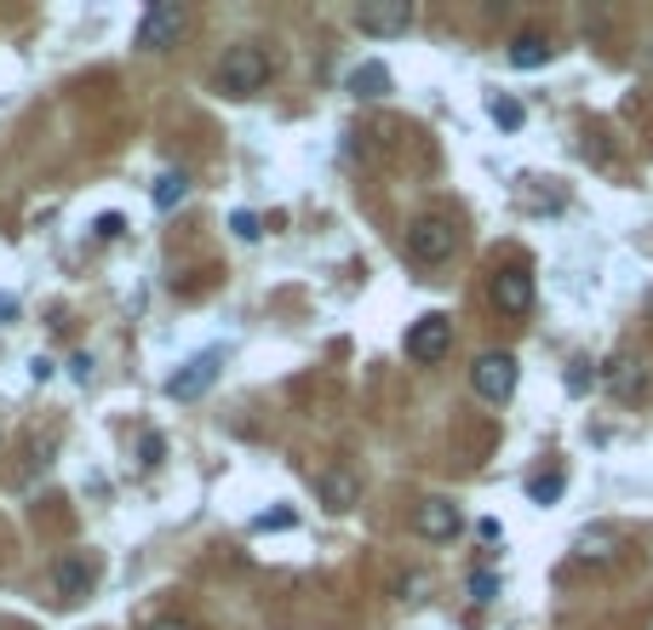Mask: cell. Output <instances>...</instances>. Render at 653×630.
<instances>
[{
  "label": "cell",
  "mask_w": 653,
  "mask_h": 630,
  "mask_svg": "<svg viewBox=\"0 0 653 630\" xmlns=\"http://www.w3.org/2000/svg\"><path fill=\"white\" fill-rule=\"evenodd\" d=\"M264 81H270V53H264V46L241 41V46H230V53H224L218 87L230 92V98H253V92H264Z\"/></svg>",
  "instance_id": "obj_1"
},
{
  "label": "cell",
  "mask_w": 653,
  "mask_h": 630,
  "mask_svg": "<svg viewBox=\"0 0 653 630\" xmlns=\"http://www.w3.org/2000/svg\"><path fill=\"white\" fill-rule=\"evenodd\" d=\"M602 385H608V396L625 401V408H642L648 390H653V367L637 356V350H619V356L602 362Z\"/></svg>",
  "instance_id": "obj_2"
},
{
  "label": "cell",
  "mask_w": 653,
  "mask_h": 630,
  "mask_svg": "<svg viewBox=\"0 0 653 630\" xmlns=\"http://www.w3.org/2000/svg\"><path fill=\"white\" fill-rule=\"evenodd\" d=\"M454 247H459L454 218H442V213L413 218V230H408V259L413 264H447V259H454Z\"/></svg>",
  "instance_id": "obj_3"
},
{
  "label": "cell",
  "mask_w": 653,
  "mask_h": 630,
  "mask_svg": "<svg viewBox=\"0 0 653 630\" xmlns=\"http://www.w3.org/2000/svg\"><path fill=\"white\" fill-rule=\"evenodd\" d=\"M184 30H190V12L179 0H156V7L138 18V46L144 53H167V46H179Z\"/></svg>",
  "instance_id": "obj_4"
},
{
  "label": "cell",
  "mask_w": 653,
  "mask_h": 630,
  "mask_svg": "<svg viewBox=\"0 0 653 630\" xmlns=\"http://www.w3.org/2000/svg\"><path fill=\"white\" fill-rule=\"evenodd\" d=\"M470 390L482 396V401H511V390H516V356H505V350H488V356H476Z\"/></svg>",
  "instance_id": "obj_5"
},
{
  "label": "cell",
  "mask_w": 653,
  "mask_h": 630,
  "mask_svg": "<svg viewBox=\"0 0 653 630\" xmlns=\"http://www.w3.org/2000/svg\"><path fill=\"white\" fill-rule=\"evenodd\" d=\"M488 293H493V310L511 316V321H522L527 310H534V275H527L522 264H505V270H499Z\"/></svg>",
  "instance_id": "obj_6"
},
{
  "label": "cell",
  "mask_w": 653,
  "mask_h": 630,
  "mask_svg": "<svg viewBox=\"0 0 653 630\" xmlns=\"http://www.w3.org/2000/svg\"><path fill=\"white\" fill-rule=\"evenodd\" d=\"M447 350H454V321H447V316H419V321L408 327V356H413V362L431 367V362L447 356Z\"/></svg>",
  "instance_id": "obj_7"
},
{
  "label": "cell",
  "mask_w": 653,
  "mask_h": 630,
  "mask_svg": "<svg viewBox=\"0 0 653 630\" xmlns=\"http://www.w3.org/2000/svg\"><path fill=\"white\" fill-rule=\"evenodd\" d=\"M218 362H224L218 350H201L195 362H184L179 373L167 378V396H172V401H201V396L213 390V378H218Z\"/></svg>",
  "instance_id": "obj_8"
},
{
  "label": "cell",
  "mask_w": 653,
  "mask_h": 630,
  "mask_svg": "<svg viewBox=\"0 0 653 630\" xmlns=\"http://www.w3.org/2000/svg\"><path fill=\"white\" fill-rule=\"evenodd\" d=\"M356 23L367 35H408L413 30V7L408 0H373V7L356 12Z\"/></svg>",
  "instance_id": "obj_9"
},
{
  "label": "cell",
  "mask_w": 653,
  "mask_h": 630,
  "mask_svg": "<svg viewBox=\"0 0 653 630\" xmlns=\"http://www.w3.org/2000/svg\"><path fill=\"white\" fill-rule=\"evenodd\" d=\"M459 527H465V522H459V511H454L447 499H424L419 511H413V534H419V539H436V545H442V539H454Z\"/></svg>",
  "instance_id": "obj_10"
},
{
  "label": "cell",
  "mask_w": 653,
  "mask_h": 630,
  "mask_svg": "<svg viewBox=\"0 0 653 630\" xmlns=\"http://www.w3.org/2000/svg\"><path fill=\"white\" fill-rule=\"evenodd\" d=\"M321 499H326V511H350V504L362 499V488H356V476H350V470H326L321 476Z\"/></svg>",
  "instance_id": "obj_11"
},
{
  "label": "cell",
  "mask_w": 653,
  "mask_h": 630,
  "mask_svg": "<svg viewBox=\"0 0 653 630\" xmlns=\"http://www.w3.org/2000/svg\"><path fill=\"white\" fill-rule=\"evenodd\" d=\"M550 58H557L550 35H516V41H511V64H516V69H539V64H550Z\"/></svg>",
  "instance_id": "obj_12"
},
{
  "label": "cell",
  "mask_w": 653,
  "mask_h": 630,
  "mask_svg": "<svg viewBox=\"0 0 653 630\" xmlns=\"http://www.w3.org/2000/svg\"><path fill=\"white\" fill-rule=\"evenodd\" d=\"M87 585H92V562L87 557H64L58 562V591L64 596H87Z\"/></svg>",
  "instance_id": "obj_13"
},
{
  "label": "cell",
  "mask_w": 653,
  "mask_h": 630,
  "mask_svg": "<svg viewBox=\"0 0 653 630\" xmlns=\"http://www.w3.org/2000/svg\"><path fill=\"white\" fill-rule=\"evenodd\" d=\"M350 92L356 98H385L390 92V69L385 64H362L356 75H350Z\"/></svg>",
  "instance_id": "obj_14"
},
{
  "label": "cell",
  "mask_w": 653,
  "mask_h": 630,
  "mask_svg": "<svg viewBox=\"0 0 653 630\" xmlns=\"http://www.w3.org/2000/svg\"><path fill=\"white\" fill-rule=\"evenodd\" d=\"M184 201H190V179H184V172H161V179H156V207L172 213V207H184Z\"/></svg>",
  "instance_id": "obj_15"
},
{
  "label": "cell",
  "mask_w": 653,
  "mask_h": 630,
  "mask_svg": "<svg viewBox=\"0 0 653 630\" xmlns=\"http://www.w3.org/2000/svg\"><path fill=\"white\" fill-rule=\"evenodd\" d=\"M614 550H619V545H614L608 534H585V539H580V550H573V557H580V562H614Z\"/></svg>",
  "instance_id": "obj_16"
},
{
  "label": "cell",
  "mask_w": 653,
  "mask_h": 630,
  "mask_svg": "<svg viewBox=\"0 0 653 630\" xmlns=\"http://www.w3.org/2000/svg\"><path fill=\"white\" fill-rule=\"evenodd\" d=\"M488 110H493V121L505 126V133H516V126H522V104H511V98H493Z\"/></svg>",
  "instance_id": "obj_17"
},
{
  "label": "cell",
  "mask_w": 653,
  "mask_h": 630,
  "mask_svg": "<svg viewBox=\"0 0 653 630\" xmlns=\"http://www.w3.org/2000/svg\"><path fill=\"white\" fill-rule=\"evenodd\" d=\"M230 230H236L241 241H259V236H264V224H259V213H236V218H230Z\"/></svg>",
  "instance_id": "obj_18"
},
{
  "label": "cell",
  "mask_w": 653,
  "mask_h": 630,
  "mask_svg": "<svg viewBox=\"0 0 653 630\" xmlns=\"http://www.w3.org/2000/svg\"><path fill=\"white\" fill-rule=\"evenodd\" d=\"M527 493H534L539 504H550V499H557V493H562V476H539V482H534V488H527Z\"/></svg>",
  "instance_id": "obj_19"
},
{
  "label": "cell",
  "mask_w": 653,
  "mask_h": 630,
  "mask_svg": "<svg viewBox=\"0 0 653 630\" xmlns=\"http://www.w3.org/2000/svg\"><path fill=\"white\" fill-rule=\"evenodd\" d=\"M470 591H476V602H488V596L499 591V579H493V573H476V579H470Z\"/></svg>",
  "instance_id": "obj_20"
},
{
  "label": "cell",
  "mask_w": 653,
  "mask_h": 630,
  "mask_svg": "<svg viewBox=\"0 0 653 630\" xmlns=\"http://www.w3.org/2000/svg\"><path fill=\"white\" fill-rule=\"evenodd\" d=\"M149 630H195V625H190V619H156Z\"/></svg>",
  "instance_id": "obj_21"
}]
</instances>
